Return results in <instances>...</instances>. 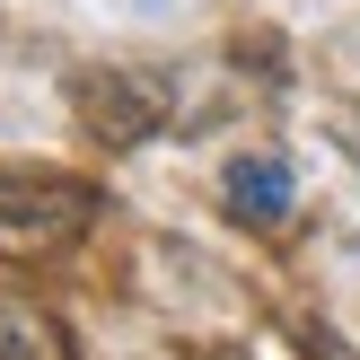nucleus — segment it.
Returning <instances> with one entry per match:
<instances>
[{
  "mask_svg": "<svg viewBox=\"0 0 360 360\" xmlns=\"http://www.w3.org/2000/svg\"><path fill=\"white\" fill-rule=\"evenodd\" d=\"M105 211V193L88 176H53V167H0V255L35 264L62 255L70 238H88Z\"/></svg>",
  "mask_w": 360,
  "mask_h": 360,
  "instance_id": "nucleus-1",
  "label": "nucleus"
},
{
  "mask_svg": "<svg viewBox=\"0 0 360 360\" xmlns=\"http://www.w3.org/2000/svg\"><path fill=\"white\" fill-rule=\"evenodd\" d=\"M70 97H79V123L105 141V150H132V141H150L158 123L176 115V79H167V70H141V62L79 70Z\"/></svg>",
  "mask_w": 360,
  "mask_h": 360,
  "instance_id": "nucleus-2",
  "label": "nucleus"
},
{
  "mask_svg": "<svg viewBox=\"0 0 360 360\" xmlns=\"http://www.w3.org/2000/svg\"><path fill=\"white\" fill-rule=\"evenodd\" d=\"M0 360H70V343H62V326L35 299L0 290Z\"/></svg>",
  "mask_w": 360,
  "mask_h": 360,
  "instance_id": "nucleus-4",
  "label": "nucleus"
},
{
  "mask_svg": "<svg viewBox=\"0 0 360 360\" xmlns=\"http://www.w3.org/2000/svg\"><path fill=\"white\" fill-rule=\"evenodd\" d=\"M220 202L238 211V220H255V229L290 220V167H281V158H229V176H220Z\"/></svg>",
  "mask_w": 360,
  "mask_h": 360,
  "instance_id": "nucleus-3",
  "label": "nucleus"
}]
</instances>
